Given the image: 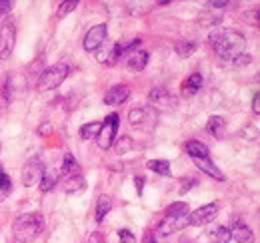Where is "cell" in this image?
I'll use <instances>...</instances> for the list:
<instances>
[{
    "instance_id": "1",
    "label": "cell",
    "mask_w": 260,
    "mask_h": 243,
    "mask_svg": "<svg viewBox=\"0 0 260 243\" xmlns=\"http://www.w3.org/2000/svg\"><path fill=\"white\" fill-rule=\"evenodd\" d=\"M214 52L222 58V60H234L236 56H240L244 52V46H246V40L240 32L236 30H228V28H216V30L210 32L208 36Z\"/></svg>"
},
{
    "instance_id": "2",
    "label": "cell",
    "mask_w": 260,
    "mask_h": 243,
    "mask_svg": "<svg viewBox=\"0 0 260 243\" xmlns=\"http://www.w3.org/2000/svg\"><path fill=\"white\" fill-rule=\"evenodd\" d=\"M44 229V217L40 213H24L14 219L12 235L18 243L34 241Z\"/></svg>"
},
{
    "instance_id": "3",
    "label": "cell",
    "mask_w": 260,
    "mask_h": 243,
    "mask_svg": "<svg viewBox=\"0 0 260 243\" xmlns=\"http://www.w3.org/2000/svg\"><path fill=\"white\" fill-rule=\"evenodd\" d=\"M68 72H70V68H68L66 64H62V62H60V64H54V66H50V68H46V70L42 72L40 80H38V90L48 92V90L58 88L66 80Z\"/></svg>"
},
{
    "instance_id": "4",
    "label": "cell",
    "mask_w": 260,
    "mask_h": 243,
    "mask_svg": "<svg viewBox=\"0 0 260 243\" xmlns=\"http://www.w3.org/2000/svg\"><path fill=\"white\" fill-rule=\"evenodd\" d=\"M128 122L130 126H134V128H140V130L150 132L156 126V110L150 108V106L132 108L128 112Z\"/></svg>"
},
{
    "instance_id": "5",
    "label": "cell",
    "mask_w": 260,
    "mask_h": 243,
    "mask_svg": "<svg viewBox=\"0 0 260 243\" xmlns=\"http://www.w3.org/2000/svg\"><path fill=\"white\" fill-rule=\"evenodd\" d=\"M116 130H118V114L106 116V120L102 122L100 132H98V136H96V144L100 150H108V148L114 144Z\"/></svg>"
},
{
    "instance_id": "6",
    "label": "cell",
    "mask_w": 260,
    "mask_h": 243,
    "mask_svg": "<svg viewBox=\"0 0 260 243\" xmlns=\"http://www.w3.org/2000/svg\"><path fill=\"white\" fill-rule=\"evenodd\" d=\"M44 172H46V168H44L42 159H40V157H30V159L24 164V168H22V183H24L26 187H32L36 183H40Z\"/></svg>"
},
{
    "instance_id": "7",
    "label": "cell",
    "mask_w": 260,
    "mask_h": 243,
    "mask_svg": "<svg viewBox=\"0 0 260 243\" xmlns=\"http://www.w3.org/2000/svg\"><path fill=\"white\" fill-rule=\"evenodd\" d=\"M16 44V26L12 22H4L0 26V60L10 58Z\"/></svg>"
},
{
    "instance_id": "8",
    "label": "cell",
    "mask_w": 260,
    "mask_h": 243,
    "mask_svg": "<svg viewBox=\"0 0 260 243\" xmlns=\"http://www.w3.org/2000/svg\"><path fill=\"white\" fill-rule=\"evenodd\" d=\"M106 36H108V26L106 24H96L92 26L90 30L86 32L84 40H82V46L86 52H96L98 48L106 42Z\"/></svg>"
},
{
    "instance_id": "9",
    "label": "cell",
    "mask_w": 260,
    "mask_h": 243,
    "mask_svg": "<svg viewBox=\"0 0 260 243\" xmlns=\"http://www.w3.org/2000/svg\"><path fill=\"white\" fill-rule=\"evenodd\" d=\"M216 215H218V204H206L192 213H188V225H196V227L206 225V223L214 221Z\"/></svg>"
},
{
    "instance_id": "10",
    "label": "cell",
    "mask_w": 260,
    "mask_h": 243,
    "mask_svg": "<svg viewBox=\"0 0 260 243\" xmlns=\"http://www.w3.org/2000/svg\"><path fill=\"white\" fill-rule=\"evenodd\" d=\"M148 102H150V108H154V110H172L176 106V98L166 90V88H154V90H150Z\"/></svg>"
},
{
    "instance_id": "11",
    "label": "cell",
    "mask_w": 260,
    "mask_h": 243,
    "mask_svg": "<svg viewBox=\"0 0 260 243\" xmlns=\"http://www.w3.org/2000/svg\"><path fill=\"white\" fill-rule=\"evenodd\" d=\"M186 225H188V215H178V217H170V215H166L162 221L158 223L156 231H158V235H170V233L182 231Z\"/></svg>"
},
{
    "instance_id": "12",
    "label": "cell",
    "mask_w": 260,
    "mask_h": 243,
    "mask_svg": "<svg viewBox=\"0 0 260 243\" xmlns=\"http://www.w3.org/2000/svg\"><path fill=\"white\" fill-rule=\"evenodd\" d=\"M230 235H232V239H236L238 243H252L254 241V233H252V229L238 217V215H234L232 217V225H230Z\"/></svg>"
},
{
    "instance_id": "13",
    "label": "cell",
    "mask_w": 260,
    "mask_h": 243,
    "mask_svg": "<svg viewBox=\"0 0 260 243\" xmlns=\"http://www.w3.org/2000/svg\"><path fill=\"white\" fill-rule=\"evenodd\" d=\"M130 96V88L126 84H116L112 86L110 90L104 94V104L108 106H118V104H124Z\"/></svg>"
},
{
    "instance_id": "14",
    "label": "cell",
    "mask_w": 260,
    "mask_h": 243,
    "mask_svg": "<svg viewBox=\"0 0 260 243\" xmlns=\"http://www.w3.org/2000/svg\"><path fill=\"white\" fill-rule=\"evenodd\" d=\"M120 58V52H118V48H116V44H102L100 48L96 50V60L100 64H108V66H112V64H116Z\"/></svg>"
},
{
    "instance_id": "15",
    "label": "cell",
    "mask_w": 260,
    "mask_h": 243,
    "mask_svg": "<svg viewBox=\"0 0 260 243\" xmlns=\"http://www.w3.org/2000/svg\"><path fill=\"white\" fill-rule=\"evenodd\" d=\"M146 64H148V52H144V50H134L126 58V68L130 72H142L146 68Z\"/></svg>"
},
{
    "instance_id": "16",
    "label": "cell",
    "mask_w": 260,
    "mask_h": 243,
    "mask_svg": "<svg viewBox=\"0 0 260 243\" xmlns=\"http://www.w3.org/2000/svg\"><path fill=\"white\" fill-rule=\"evenodd\" d=\"M196 164V168L202 172V174H206V176H210V178H214V180H218V182H224L226 178H224V174L210 161V157H202V159H192Z\"/></svg>"
},
{
    "instance_id": "17",
    "label": "cell",
    "mask_w": 260,
    "mask_h": 243,
    "mask_svg": "<svg viewBox=\"0 0 260 243\" xmlns=\"http://www.w3.org/2000/svg\"><path fill=\"white\" fill-rule=\"evenodd\" d=\"M206 130H208L210 136L222 140L226 136V122H224V118H220V116H212L208 120V124H206Z\"/></svg>"
},
{
    "instance_id": "18",
    "label": "cell",
    "mask_w": 260,
    "mask_h": 243,
    "mask_svg": "<svg viewBox=\"0 0 260 243\" xmlns=\"http://www.w3.org/2000/svg\"><path fill=\"white\" fill-rule=\"evenodd\" d=\"M186 153L192 157V159H202V157H210L208 155V146L198 142V140H190L186 142Z\"/></svg>"
},
{
    "instance_id": "19",
    "label": "cell",
    "mask_w": 260,
    "mask_h": 243,
    "mask_svg": "<svg viewBox=\"0 0 260 243\" xmlns=\"http://www.w3.org/2000/svg\"><path fill=\"white\" fill-rule=\"evenodd\" d=\"M200 88H202V74L194 72V74L188 76L186 82L182 84V96H194Z\"/></svg>"
},
{
    "instance_id": "20",
    "label": "cell",
    "mask_w": 260,
    "mask_h": 243,
    "mask_svg": "<svg viewBox=\"0 0 260 243\" xmlns=\"http://www.w3.org/2000/svg\"><path fill=\"white\" fill-rule=\"evenodd\" d=\"M110 210H112V199H110V195H100L96 201V223H102Z\"/></svg>"
},
{
    "instance_id": "21",
    "label": "cell",
    "mask_w": 260,
    "mask_h": 243,
    "mask_svg": "<svg viewBox=\"0 0 260 243\" xmlns=\"http://www.w3.org/2000/svg\"><path fill=\"white\" fill-rule=\"evenodd\" d=\"M146 168H148L150 172L158 174V176H164V178L172 176V172H170V164H168L166 159H150V161L146 164Z\"/></svg>"
},
{
    "instance_id": "22",
    "label": "cell",
    "mask_w": 260,
    "mask_h": 243,
    "mask_svg": "<svg viewBox=\"0 0 260 243\" xmlns=\"http://www.w3.org/2000/svg\"><path fill=\"white\" fill-rule=\"evenodd\" d=\"M76 170H78V161L74 159V155H72V153H64L60 176H62V178H72V176H76Z\"/></svg>"
},
{
    "instance_id": "23",
    "label": "cell",
    "mask_w": 260,
    "mask_h": 243,
    "mask_svg": "<svg viewBox=\"0 0 260 243\" xmlns=\"http://www.w3.org/2000/svg\"><path fill=\"white\" fill-rule=\"evenodd\" d=\"M84 187H86V183H84V178H82L80 174H76V176L68 178L66 183H64L66 193H80V191H84Z\"/></svg>"
},
{
    "instance_id": "24",
    "label": "cell",
    "mask_w": 260,
    "mask_h": 243,
    "mask_svg": "<svg viewBox=\"0 0 260 243\" xmlns=\"http://www.w3.org/2000/svg\"><path fill=\"white\" fill-rule=\"evenodd\" d=\"M174 50H176V54L180 58H188V56H192L196 52V44L194 42H186V40H178L176 46H174Z\"/></svg>"
},
{
    "instance_id": "25",
    "label": "cell",
    "mask_w": 260,
    "mask_h": 243,
    "mask_svg": "<svg viewBox=\"0 0 260 243\" xmlns=\"http://www.w3.org/2000/svg\"><path fill=\"white\" fill-rule=\"evenodd\" d=\"M100 122H90V124H84L82 128H80V138L82 140H96L98 132H100Z\"/></svg>"
},
{
    "instance_id": "26",
    "label": "cell",
    "mask_w": 260,
    "mask_h": 243,
    "mask_svg": "<svg viewBox=\"0 0 260 243\" xmlns=\"http://www.w3.org/2000/svg\"><path fill=\"white\" fill-rule=\"evenodd\" d=\"M112 146H114V152L118 153V155H122V153H128L130 150H132L134 142H132V138H130V136H122V138H118Z\"/></svg>"
},
{
    "instance_id": "27",
    "label": "cell",
    "mask_w": 260,
    "mask_h": 243,
    "mask_svg": "<svg viewBox=\"0 0 260 243\" xmlns=\"http://www.w3.org/2000/svg\"><path fill=\"white\" fill-rule=\"evenodd\" d=\"M12 193V180L0 170V204Z\"/></svg>"
},
{
    "instance_id": "28",
    "label": "cell",
    "mask_w": 260,
    "mask_h": 243,
    "mask_svg": "<svg viewBox=\"0 0 260 243\" xmlns=\"http://www.w3.org/2000/svg\"><path fill=\"white\" fill-rule=\"evenodd\" d=\"M210 237H212V241L214 243H230V239H232L230 229H228V227H222V225L216 227V229H212Z\"/></svg>"
},
{
    "instance_id": "29",
    "label": "cell",
    "mask_w": 260,
    "mask_h": 243,
    "mask_svg": "<svg viewBox=\"0 0 260 243\" xmlns=\"http://www.w3.org/2000/svg\"><path fill=\"white\" fill-rule=\"evenodd\" d=\"M138 46H140V38H130V40H124V42H118V44H116L120 56H122L124 52H128V54L130 52H134Z\"/></svg>"
},
{
    "instance_id": "30",
    "label": "cell",
    "mask_w": 260,
    "mask_h": 243,
    "mask_svg": "<svg viewBox=\"0 0 260 243\" xmlns=\"http://www.w3.org/2000/svg\"><path fill=\"white\" fill-rule=\"evenodd\" d=\"M166 215H170V217H178V215H188V206L184 204V201H176V204H172L168 210H166Z\"/></svg>"
},
{
    "instance_id": "31",
    "label": "cell",
    "mask_w": 260,
    "mask_h": 243,
    "mask_svg": "<svg viewBox=\"0 0 260 243\" xmlns=\"http://www.w3.org/2000/svg\"><path fill=\"white\" fill-rule=\"evenodd\" d=\"M56 185V174L54 172H44L42 180H40V189L42 191H50Z\"/></svg>"
},
{
    "instance_id": "32",
    "label": "cell",
    "mask_w": 260,
    "mask_h": 243,
    "mask_svg": "<svg viewBox=\"0 0 260 243\" xmlns=\"http://www.w3.org/2000/svg\"><path fill=\"white\" fill-rule=\"evenodd\" d=\"M76 6H78V2H76V0H68V2H62V4L58 6V12H56V16H58V18H64L66 14H70V12H74V10H76Z\"/></svg>"
},
{
    "instance_id": "33",
    "label": "cell",
    "mask_w": 260,
    "mask_h": 243,
    "mask_svg": "<svg viewBox=\"0 0 260 243\" xmlns=\"http://www.w3.org/2000/svg\"><path fill=\"white\" fill-rule=\"evenodd\" d=\"M118 239L122 243H136V237H134V233L130 229H120L118 231Z\"/></svg>"
},
{
    "instance_id": "34",
    "label": "cell",
    "mask_w": 260,
    "mask_h": 243,
    "mask_svg": "<svg viewBox=\"0 0 260 243\" xmlns=\"http://www.w3.org/2000/svg\"><path fill=\"white\" fill-rule=\"evenodd\" d=\"M250 62H252V56L242 52L240 56H236V58L232 60V64H234V66H246V64H250Z\"/></svg>"
},
{
    "instance_id": "35",
    "label": "cell",
    "mask_w": 260,
    "mask_h": 243,
    "mask_svg": "<svg viewBox=\"0 0 260 243\" xmlns=\"http://www.w3.org/2000/svg\"><path fill=\"white\" fill-rule=\"evenodd\" d=\"M242 134H244L246 140H256V138H258V130H256V128H246Z\"/></svg>"
},
{
    "instance_id": "36",
    "label": "cell",
    "mask_w": 260,
    "mask_h": 243,
    "mask_svg": "<svg viewBox=\"0 0 260 243\" xmlns=\"http://www.w3.org/2000/svg\"><path fill=\"white\" fill-rule=\"evenodd\" d=\"M12 6H14V2H10V0H0V14L10 12V10H12Z\"/></svg>"
},
{
    "instance_id": "37",
    "label": "cell",
    "mask_w": 260,
    "mask_h": 243,
    "mask_svg": "<svg viewBox=\"0 0 260 243\" xmlns=\"http://www.w3.org/2000/svg\"><path fill=\"white\" fill-rule=\"evenodd\" d=\"M88 243H106V239L102 237V233H100V231H94V233H90Z\"/></svg>"
},
{
    "instance_id": "38",
    "label": "cell",
    "mask_w": 260,
    "mask_h": 243,
    "mask_svg": "<svg viewBox=\"0 0 260 243\" xmlns=\"http://www.w3.org/2000/svg\"><path fill=\"white\" fill-rule=\"evenodd\" d=\"M252 112L258 116L260 114V96L258 94H254V100H252Z\"/></svg>"
},
{
    "instance_id": "39",
    "label": "cell",
    "mask_w": 260,
    "mask_h": 243,
    "mask_svg": "<svg viewBox=\"0 0 260 243\" xmlns=\"http://www.w3.org/2000/svg\"><path fill=\"white\" fill-rule=\"evenodd\" d=\"M134 183H136V191H138V193H142V187H144V178H140V176H138V178L134 180Z\"/></svg>"
},
{
    "instance_id": "40",
    "label": "cell",
    "mask_w": 260,
    "mask_h": 243,
    "mask_svg": "<svg viewBox=\"0 0 260 243\" xmlns=\"http://www.w3.org/2000/svg\"><path fill=\"white\" fill-rule=\"evenodd\" d=\"M208 6H212V8H224V6H228V2H208Z\"/></svg>"
},
{
    "instance_id": "41",
    "label": "cell",
    "mask_w": 260,
    "mask_h": 243,
    "mask_svg": "<svg viewBox=\"0 0 260 243\" xmlns=\"http://www.w3.org/2000/svg\"><path fill=\"white\" fill-rule=\"evenodd\" d=\"M146 243H156V241H152V239H148V241H146Z\"/></svg>"
}]
</instances>
